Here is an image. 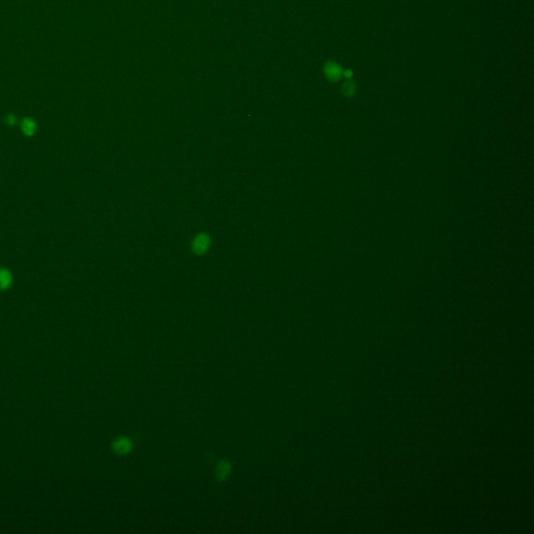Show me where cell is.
I'll return each mask as SVG.
<instances>
[{
  "mask_svg": "<svg viewBox=\"0 0 534 534\" xmlns=\"http://www.w3.org/2000/svg\"><path fill=\"white\" fill-rule=\"evenodd\" d=\"M342 67L336 62H328L324 67V72L326 78L332 82H337L342 76Z\"/></svg>",
  "mask_w": 534,
  "mask_h": 534,
  "instance_id": "cell-1",
  "label": "cell"
},
{
  "mask_svg": "<svg viewBox=\"0 0 534 534\" xmlns=\"http://www.w3.org/2000/svg\"><path fill=\"white\" fill-rule=\"evenodd\" d=\"M113 450L118 454H125L131 450V441L125 437H119L113 442Z\"/></svg>",
  "mask_w": 534,
  "mask_h": 534,
  "instance_id": "cell-2",
  "label": "cell"
},
{
  "mask_svg": "<svg viewBox=\"0 0 534 534\" xmlns=\"http://www.w3.org/2000/svg\"><path fill=\"white\" fill-rule=\"evenodd\" d=\"M13 282L12 274L7 269H0V290H5L10 288Z\"/></svg>",
  "mask_w": 534,
  "mask_h": 534,
  "instance_id": "cell-3",
  "label": "cell"
},
{
  "mask_svg": "<svg viewBox=\"0 0 534 534\" xmlns=\"http://www.w3.org/2000/svg\"><path fill=\"white\" fill-rule=\"evenodd\" d=\"M209 246V239L207 236L205 235H201L198 236L195 241H194V249H195V252L197 253H204L207 249H208Z\"/></svg>",
  "mask_w": 534,
  "mask_h": 534,
  "instance_id": "cell-4",
  "label": "cell"
},
{
  "mask_svg": "<svg viewBox=\"0 0 534 534\" xmlns=\"http://www.w3.org/2000/svg\"><path fill=\"white\" fill-rule=\"evenodd\" d=\"M21 127H22V131L26 135H28V136H30V135H33L36 132V123L34 122V120H31V119H28V118L24 119V120L22 121Z\"/></svg>",
  "mask_w": 534,
  "mask_h": 534,
  "instance_id": "cell-5",
  "label": "cell"
},
{
  "mask_svg": "<svg viewBox=\"0 0 534 534\" xmlns=\"http://www.w3.org/2000/svg\"><path fill=\"white\" fill-rule=\"evenodd\" d=\"M341 91H342V93H344V94L346 95V96L350 97V96H353V95L355 94L356 86H355V84H354L352 81H348V82H346L344 85H342Z\"/></svg>",
  "mask_w": 534,
  "mask_h": 534,
  "instance_id": "cell-6",
  "label": "cell"
},
{
  "mask_svg": "<svg viewBox=\"0 0 534 534\" xmlns=\"http://www.w3.org/2000/svg\"><path fill=\"white\" fill-rule=\"evenodd\" d=\"M230 472V465L228 462L224 461L220 462L219 465L217 466V476L219 479H225Z\"/></svg>",
  "mask_w": 534,
  "mask_h": 534,
  "instance_id": "cell-7",
  "label": "cell"
},
{
  "mask_svg": "<svg viewBox=\"0 0 534 534\" xmlns=\"http://www.w3.org/2000/svg\"><path fill=\"white\" fill-rule=\"evenodd\" d=\"M342 76H345L348 79H350L353 77V71L349 70V69L344 70V71H342Z\"/></svg>",
  "mask_w": 534,
  "mask_h": 534,
  "instance_id": "cell-8",
  "label": "cell"
}]
</instances>
